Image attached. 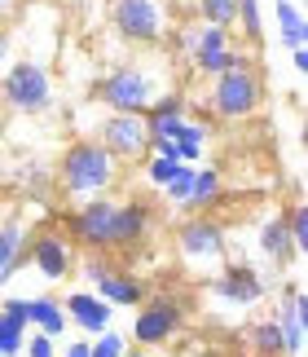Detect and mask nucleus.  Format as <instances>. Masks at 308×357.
<instances>
[{
  "mask_svg": "<svg viewBox=\"0 0 308 357\" xmlns=\"http://www.w3.org/2000/svg\"><path fill=\"white\" fill-rule=\"evenodd\" d=\"M291 62H295V71H300V75L308 71V53H304V49H291Z\"/></svg>",
  "mask_w": 308,
  "mask_h": 357,
  "instance_id": "33",
  "label": "nucleus"
},
{
  "mask_svg": "<svg viewBox=\"0 0 308 357\" xmlns=\"http://www.w3.org/2000/svg\"><path fill=\"white\" fill-rule=\"evenodd\" d=\"M119 357H146V349H123Z\"/></svg>",
  "mask_w": 308,
  "mask_h": 357,
  "instance_id": "35",
  "label": "nucleus"
},
{
  "mask_svg": "<svg viewBox=\"0 0 308 357\" xmlns=\"http://www.w3.org/2000/svg\"><path fill=\"white\" fill-rule=\"evenodd\" d=\"M282 221H286V234H291V243H295V252H304V247H308V208L295 203Z\"/></svg>",
  "mask_w": 308,
  "mask_h": 357,
  "instance_id": "27",
  "label": "nucleus"
},
{
  "mask_svg": "<svg viewBox=\"0 0 308 357\" xmlns=\"http://www.w3.org/2000/svg\"><path fill=\"white\" fill-rule=\"evenodd\" d=\"M154 225V208L146 199H128L115 208V252H128V247H141L146 234Z\"/></svg>",
  "mask_w": 308,
  "mask_h": 357,
  "instance_id": "15",
  "label": "nucleus"
},
{
  "mask_svg": "<svg viewBox=\"0 0 308 357\" xmlns=\"http://www.w3.org/2000/svg\"><path fill=\"white\" fill-rule=\"evenodd\" d=\"M110 22H115V31L128 40V45H159L163 36V0H115L110 5Z\"/></svg>",
  "mask_w": 308,
  "mask_h": 357,
  "instance_id": "9",
  "label": "nucleus"
},
{
  "mask_svg": "<svg viewBox=\"0 0 308 357\" xmlns=\"http://www.w3.org/2000/svg\"><path fill=\"white\" fill-rule=\"evenodd\" d=\"M22 256H26V225L18 216H9V221L0 225V287H5L9 273L22 265Z\"/></svg>",
  "mask_w": 308,
  "mask_h": 357,
  "instance_id": "18",
  "label": "nucleus"
},
{
  "mask_svg": "<svg viewBox=\"0 0 308 357\" xmlns=\"http://www.w3.org/2000/svg\"><path fill=\"white\" fill-rule=\"evenodd\" d=\"M180 168H185V163H172V159H159V155H154L150 163H146V176H150V185H167V181H176V172Z\"/></svg>",
  "mask_w": 308,
  "mask_h": 357,
  "instance_id": "29",
  "label": "nucleus"
},
{
  "mask_svg": "<svg viewBox=\"0 0 308 357\" xmlns=\"http://www.w3.org/2000/svg\"><path fill=\"white\" fill-rule=\"evenodd\" d=\"M260 252L269 256L273 265H291V260H300V252H295V243H291V234H286L282 216H269V221L260 225Z\"/></svg>",
  "mask_w": 308,
  "mask_h": 357,
  "instance_id": "20",
  "label": "nucleus"
},
{
  "mask_svg": "<svg viewBox=\"0 0 308 357\" xmlns=\"http://www.w3.org/2000/svg\"><path fill=\"white\" fill-rule=\"evenodd\" d=\"M5 53H9V31L0 26V58H5Z\"/></svg>",
  "mask_w": 308,
  "mask_h": 357,
  "instance_id": "34",
  "label": "nucleus"
},
{
  "mask_svg": "<svg viewBox=\"0 0 308 357\" xmlns=\"http://www.w3.org/2000/svg\"><path fill=\"white\" fill-rule=\"evenodd\" d=\"M62 313L71 318V326H79V331H88V335H102V331H110V322H115V309H110L106 300H97L88 287H79V291L66 296Z\"/></svg>",
  "mask_w": 308,
  "mask_h": 357,
  "instance_id": "14",
  "label": "nucleus"
},
{
  "mask_svg": "<svg viewBox=\"0 0 308 357\" xmlns=\"http://www.w3.org/2000/svg\"><path fill=\"white\" fill-rule=\"evenodd\" d=\"M207 291H212L220 305H233V309H251V305H260L264 300V278L251 265H225L216 273L212 282H207Z\"/></svg>",
  "mask_w": 308,
  "mask_h": 357,
  "instance_id": "13",
  "label": "nucleus"
},
{
  "mask_svg": "<svg viewBox=\"0 0 308 357\" xmlns=\"http://www.w3.org/2000/svg\"><path fill=\"white\" fill-rule=\"evenodd\" d=\"M0 98L5 106H13L18 115H36L53 102V84H49V71L40 62H13L5 79H0Z\"/></svg>",
  "mask_w": 308,
  "mask_h": 357,
  "instance_id": "8",
  "label": "nucleus"
},
{
  "mask_svg": "<svg viewBox=\"0 0 308 357\" xmlns=\"http://www.w3.org/2000/svg\"><path fill=\"white\" fill-rule=\"evenodd\" d=\"M190 181H194V163H185V168L176 172V181H167V185H163V199H167V203H176V208H185V199H190Z\"/></svg>",
  "mask_w": 308,
  "mask_h": 357,
  "instance_id": "28",
  "label": "nucleus"
},
{
  "mask_svg": "<svg viewBox=\"0 0 308 357\" xmlns=\"http://www.w3.org/2000/svg\"><path fill=\"white\" fill-rule=\"evenodd\" d=\"M115 208H119V203L106 199V195L79 203L75 212H66V238L79 243V247H88L93 256L115 252Z\"/></svg>",
  "mask_w": 308,
  "mask_h": 357,
  "instance_id": "5",
  "label": "nucleus"
},
{
  "mask_svg": "<svg viewBox=\"0 0 308 357\" xmlns=\"http://www.w3.org/2000/svg\"><path fill=\"white\" fill-rule=\"evenodd\" d=\"M273 318H277V326H282L286 353L300 357L304 353V291H300V282L282 287V313H273Z\"/></svg>",
  "mask_w": 308,
  "mask_h": 357,
  "instance_id": "16",
  "label": "nucleus"
},
{
  "mask_svg": "<svg viewBox=\"0 0 308 357\" xmlns=\"http://www.w3.org/2000/svg\"><path fill=\"white\" fill-rule=\"evenodd\" d=\"M260 98H264L260 71L247 58L238 66H229V71H220L216 84H212V111H216V119H251L260 111Z\"/></svg>",
  "mask_w": 308,
  "mask_h": 357,
  "instance_id": "3",
  "label": "nucleus"
},
{
  "mask_svg": "<svg viewBox=\"0 0 308 357\" xmlns=\"http://www.w3.org/2000/svg\"><path fill=\"white\" fill-rule=\"evenodd\" d=\"M13 9V0H0V13H9Z\"/></svg>",
  "mask_w": 308,
  "mask_h": 357,
  "instance_id": "36",
  "label": "nucleus"
},
{
  "mask_svg": "<svg viewBox=\"0 0 308 357\" xmlns=\"http://www.w3.org/2000/svg\"><path fill=\"white\" fill-rule=\"evenodd\" d=\"M97 146L106 150L115 163H132L150 155V132L141 115H106L97 128Z\"/></svg>",
  "mask_w": 308,
  "mask_h": 357,
  "instance_id": "10",
  "label": "nucleus"
},
{
  "mask_svg": "<svg viewBox=\"0 0 308 357\" xmlns=\"http://www.w3.org/2000/svg\"><path fill=\"white\" fill-rule=\"evenodd\" d=\"M26 326H36V331L49 335V340H62L66 335L62 300L58 296H31V300H26Z\"/></svg>",
  "mask_w": 308,
  "mask_h": 357,
  "instance_id": "17",
  "label": "nucleus"
},
{
  "mask_svg": "<svg viewBox=\"0 0 308 357\" xmlns=\"http://www.w3.org/2000/svg\"><path fill=\"white\" fill-rule=\"evenodd\" d=\"M190 62H194V71H203V75H220V71H229V66L242 62V53L233 49V40L225 26H199V31L190 36Z\"/></svg>",
  "mask_w": 308,
  "mask_h": 357,
  "instance_id": "11",
  "label": "nucleus"
},
{
  "mask_svg": "<svg viewBox=\"0 0 308 357\" xmlns=\"http://www.w3.org/2000/svg\"><path fill=\"white\" fill-rule=\"evenodd\" d=\"M199 22L203 26H229L238 22V0H199Z\"/></svg>",
  "mask_w": 308,
  "mask_h": 357,
  "instance_id": "25",
  "label": "nucleus"
},
{
  "mask_svg": "<svg viewBox=\"0 0 308 357\" xmlns=\"http://www.w3.org/2000/svg\"><path fill=\"white\" fill-rule=\"evenodd\" d=\"M238 18H242V31L247 40H260V0H238Z\"/></svg>",
  "mask_w": 308,
  "mask_h": 357,
  "instance_id": "30",
  "label": "nucleus"
},
{
  "mask_svg": "<svg viewBox=\"0 0 308 357\" xmlns=\"http://www.w3.org/2000/svg\"><path fill=\"white\" fill-rule=\"evenodd\" d=\"M123 349H128V335H119L115 326H110V331H102V335H93V340H88V357H119Z\"/></svg>",
  "mask_w": 308,
  "mask_h": 357,
  "instance_id": "26",
  "label": "nucleus"
},
{
  "mask_svg": "<svg viewBox=\"0 0 308 357\" xmlns=\"http://www.w3.org/2000/svg\"><path fill=\"white\" fill-rule=\"evenodd\" d=\"M185 326V305L172 296H159V300H141L137 305V322L128 326V340L137 349H159V344H172Z\"/></svg>",
  "mask_w": 308,
  "mask_h": 357,
  "instance_id": "6",
  "label": "nucleus"
},
{
  "mask_svg": "<svg viewBox=\"0 0 308 357\" xmlns=\"http://www.w3.org/2000/svg\"><path fill=\"white\" fill-rule=\"evenodd\" d=\"M238 357H256V353H238Z\"/></svg>",
  "mask_w": 308,
  "mask_h": 357,
  "instance_id": "38",
  "label": "nucleus"
},
{
  "mask_svg": "<svg viewBox=\"0 0 308 357\" xmlns=\"http://www.w3.org/2000/svg\"><path fill=\"white\" fill-rule=\"evenodd\" d=\"M79 273H84V282H88V291H93L97 300H106L110 309H137V305L146 300L141 278H137V273H128V269H119V265H110L106 256H88Z\"/></svg>",
  "mask_w": 308,
  "mask_h": 357,
  "instance_id": "7",
  "label": "nucleus"
},
{
  "mask_svg": "<svg viewBox=\"0 0 308 357\" xmlns=\"http://www.w3.org/2000/svg\"><path fill=\"white\" fill-rule=\"evenodd\" d=\"M5 111H9V106H5V98H0V123H5Z\"/></svg>",
  "mask_w": 308,
  "mask_h": 357,
  "instance_id": "37",
  "label": "nucleus"
},
{
  "mask_svg": "<svg viewBox=\"0 0 308 357\" xmlns=\"http://www.w3.org/2000/svg\"><path fill=\"white\" fill-rule=\"evenodd\" d=\"M203 142H207V123H194V119H185V128L176 132L180 163H194V168H199V159H203Z\"/></svg>",
  "mask_w": 308,
  "mask_h": 357,
  "instance_id": "23",
  "label": "nucleus"
},
{
  "mask_svg": "<svg viewBox=\"0 0 308 357\" xmlns=\"http://www.w3.org/2000/svg\"><path fill=\"white\" fill-rule=\"evenodd\" d=\"M247 340H251V353H256V357H291L277 318H260V322H251V326H247Z\"/></svg>",
  "mask_w": 308,
  "mask_h": 357,
  "instance_id": "21",
  "label": "nucleus"
},
{
  "mask_svg": "<svg viewBox=\"0 0 308 357\" xmlns=\"http://www.w3.org/2000/svg\"><path fill=\"white\" fill-rule=\"evenodd\" d=\"M115 181H119V163L97 142H75L58 159V190L66 199H79V203L102 199Z\"/></svg>",
  "mask_w": 308,
  "mask_h": 357,
  "instance_id": "1",
  "label": "nucleus"
},
{
  "mask_svg": "<svg viewBox=\"0 0 308 357\" xmlns=\"http://www.w3.org/2000/svg\"><path fill=\"white\" fill-rule=\"evenodd\" d=\"M93 98L102 102L110 115H146L154 106V98H159V75L141 62L115 66L110 75H102L93 84Z\"/></svg>",
  "mask_w": 308,
  "mask_h": 357,
  "instance_id": "2",
  "label": "nucleus"
},
{
  "mask_svg": "<svg viewBox=\"0 0 308 357\" xmlns=\"http://www.w3.org/2000/svg\"><path fill=\"white\" fill-rule=\"evenodd\" d=\"M26 326L22 318H9L5 309H0V357H18L22 353V344H26Z\"/></svg>",
  "mask_w": 308,
  "mask_h": 357,
  "instance_id": "24",
  "label": "nucleus"
},
{
  "mask_svg": "<svg viewBox=\"0 0 308 357\" xmlns=\"http://www.w3.org/2000/svg\"><path fill=\"white\" fill-rule=\"evenodd\" d=\"M220 195H225V176H220L216 168H194L185 208H190V212H212L216 203H220Z\"/></svg>",
  "mask_w": 308,
  "mask_h": 357,
  "instance_id": "19",
  "label": "nucleus"
},
{
  "mask_svg": "<svg viewBox=\"0 0 308 357\" xmlns=\"http://www.w3.org/2000/svg\"><path fill=\"white\" fill-rule=\"evenodd\" d=\"M53 344H58V340H49V335L31 331V340L22 344V353H26V357H58V349H53Z\"/></svg>",
  "mask_w": 308,
  "mask_h": 357,
  "instance_id": "31",
  "label": "nucleus"
},
{
  "mask_svg": "<svg viewBox=\"0 0 308 357\" xmlns=\"http://www.w3.org/2000/svg\"><path fill=\"white\" fill-rule=\"evenodd\" d=\"M66 357H88V340H71V344H66Z\"/></svg>",
  "mask_w": 308,
  "mask_h": 357,
  "instance_id": "32",
  "label": "nucleus"
},
{
  "mask_svg": "<svg viewBox=\"0 0 308 357\" xmlns=\"http://www.w3.org/2000/svg\"><path fill=\"white\" fill-rule=\"evenodd\" d=\"M176 256L199 273L220 269L225 265V225L216 216H190V221H180L176 225Z\"/></svg>",
  "mask_w": 308,
  "mask_h": 357,
  "instance_id": "4",
  "label": "nucleus"
},
{
  "mask_svg": "<svg viewBox=\"0 0 308 357\" xmlns=\"http://www.w3.org/2000/svg\"><path fill=\"white\" fill-rule=\"evenodd\" d=\"M26 256H31V265L40 269V278L45 282H62L75 273V247L66 234H58V229H45V234H36L31 243H26Z\"/></svg>",
  "mask_w": 308,
  "mask_h": 357,
  "instance_id": "12",
  "label": "nucleus"
},
{
  "mask_svg": "<svg viewBox=\"0 0 308 357\" xmlns=\"http://www.w3.org/2000/svg\"><path fill=\"white\" fill-rule=\"evenodd\" d=\"M304 36H308L304 13L291 5V0H277V40H282L286 49H304Z\"/></svg>",
  "mask_w": 308,
  "mask_h": 357,
  "instance_id": "22",
  "label": "nucleus"
}]
</instances>
